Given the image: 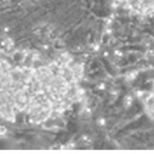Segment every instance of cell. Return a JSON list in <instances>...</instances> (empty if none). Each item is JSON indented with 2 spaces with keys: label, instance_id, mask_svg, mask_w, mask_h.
<instances>
[{
  "label": "cell",
  "instance_id": "cell-1",
  "mask_svg": "<svg viewBox=\"0 0 154 154\" xmlns=\"http://www.w3.org/2000/svg\"><path fill=\"white\" fill-rule=\"evenodd\" d=\"M125 8L138 14L154 12V0H117Z\"/></svg>",
  "mask_w": 154,
  "mask_h": 154
}]
</instances>
